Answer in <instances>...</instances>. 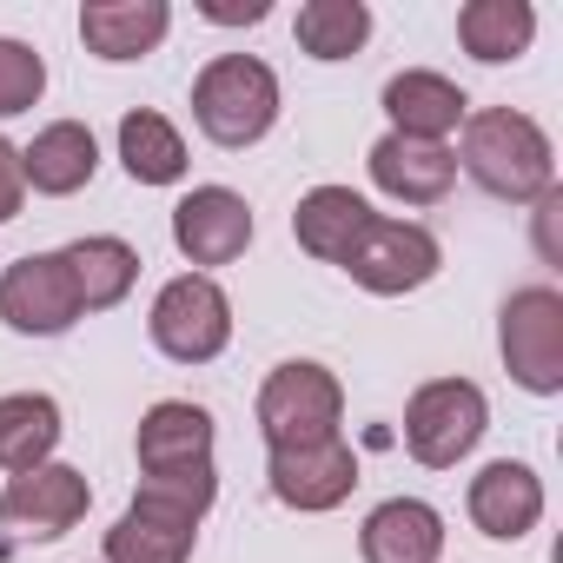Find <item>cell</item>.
<instances>
[{
	"instance_id": "cell-16",
	"label": "cell",
	"mask_w": 563,
	"mask_h": 563,
	"mask_svg": "<svg viewBox=\"0 0 563 563\" xmlns=\"http://www.w3.org/2000/svg\"><path fill=\"white\" fill-rule=\"evenodd\" d=\"M173 8L166 0H87L80 8V41L100 60H140L166 41Z\"/></svg>"
},
{
	"instance_id": "cell-15",
	"label": "cell",
	"mask_w": 563,
	"mask_h": 563,
	"mask_svg": "<svg viewBox=\"0 0 563 563\" xmlns=\"http://www.w3.org/2000/svg\"><path fill=\"white\" fill-rule=\"evenodd\" d=\"M537 517H543V484H537L530 464L497 457V464H484V471L471 477V523H477L484 537L517 543L523 530H537Z\"/></svg>"
},
{
	"instance_id": "cell-1",
	"label": "cell",
	"mask_w": 563,
	"mask_h": 563,
	"mask_svg": "<svg viewBox=\"0 0 563 563\" xmlns=\"http://www.w3.org/2000/svg\"><path fill=\"white\" fill-rule=\"evenodd\" d=\"M219 477L212 471H179V477H146L126 517L107 530V563H186L199 517L212 510Z\"/></svg>"
},
{
	"instance_id": "cell-5",
	"label": "cell",
	"mask_w": 563,
	"mask_h": 563,
	"mask_svg": "<svg viewBox=\"0 0 563 563\" xmlns=\"http://www.w3.org/2000/svg\"><path fill=\"white\" fill-rule=\"evenodd\" d=\"M146 325H153V345L173 365H212L225 352V339H232V306L206 272H179L173 286H159Z\"/></svg>"
},
{
	"instance_id": "cell-27",
	"label": "cell",
	"mask_w": 563,
	"mask_h": 563,
	"mask_svg": "<svg viewBox=\"0 0 563 563\" xmlns=\"http://www.w3.org/2000/svg\"><path fill=\"white\" fill-rule=\"evenodd\" d=\"M21 199H27V179H21V153L0 140V225H8L14 212H21Z\"/></svg>"
},
{
	"instance_id": "cell-6",
	"label": "cell",
	"mask_w": 563,
	"mask_h": 563,
	"mask_svg": "<svg viewBox=\"0 0 563 563\" xmlns=\"http://www.w3.org/2000/svg\"><path fill=\"white\" fill-rule=\"evenodd\" d=\"M497 345L523 391L556 398L563 391V292H550V286L510 292V306L497 319Z\"/></svg>"
},
{
	"instance_id": "cell-25",
	"label": "cell",
	"mask_w": 563,
	"mask_h": 563,
	"mask_svg": "<svg viewBox=\"0 0 563 563\" xmlns=\"http://www.w3.org/2000/svg\"><path fill=\"white\" fill-rule=\"evenodd\" d=\"M372 41V8L365 0H306L299 8V47L312 60H352Z\"/></svg>"
},
{
	"instance_id": "cell-4",
	"label": "cell",
	"mask_w": 563,
	"mask_h": 563,
	"mask_svg": "<svg viewBox=\"0 0 563 563\" xmlns=\"http://www.w3.org/2000/svg\"><path fill=\"white\" fill-rule=\"evenodd\" d=\"M339 418H345V391L325 365L312 358H292L278 365L265 385H258V431L272 451H299V444H325L339 438Z\"/></svg>"
},
{
	"instance_id": "cell-22",
	"label": "cell",
	"mask_w": 563,
	"mask_h": 563,
	"mask_svg": "<svg viewBox=\"0 0 563 563\" xmlns=\"http://www.w3.org/2000/svg\"><path fill=\"white\" fill-rule=\"evenodd\" d=\"M54 444H60V405L47 391H14L0 398V471H34V464H54Z\"/></svg>"
},
{
	"instance_id": "cell-13",
	"label": "cell",
	"mask_w": 563,
	"mask_h": 563,
	"mask_svg": "<svg viewBox=\"0 0 563 563\" xmlns=\"http://www.w3.org/2000/svg\"><path fill=\"white\" fill-rule=\"evenodd\" d=\"M179 471H212V411L166 398L140 418V477H179Z\"/></svg>"
},
{
	"instance_id": "cell-18",
	"label": "cell",
	"mask_w": 563,
	"mask_h": 563,
	"mask_svg": "<svg viewBox=\"0 0 563 563\" xmlns=\"http://www.w3.org/2000/svg\"><path fill=\"white\" fill-rule=\"evenodd\" d=\"M358 543H365V563H438L444 517L431 504H418V497H391V504H378L365 517Z\"/></svg>"
},
{
	"instance_id": "cell-9",
	"label": "cell",
	"mask_w": 563,
	"mask_h": 563,
	"mask_svg": "<svg viewBox=\"0 0 563 563\" xmlns=\"http://www.w3.org/2000/svg\"><path fill=\"white\" fill-rule=\"evenodd\" d=\"M0 319L27 339H60L74 319H80V299H74V278H67V258L60 252H27L0 272Z\"/></svg>"
},
{
	"instance_id": "cell-10",
	"label": "cell",
	"mask_w": 563,
	"mask_h": 563,
	"mask_svg": "<svg viewBox=\"0 0 563 563\" xmlns=\"http://www.w3.org/2000/svg\"><path fill=\"white\" fill-rule=\"evenodd\" d=\"M87 504H93V490H87V477L74 464H34V471L8 477V490H0V523L14 537L54 543L87 517Z\"/></svg>"
},
{
	"instance_id": "cell-17",
	"label": "cell",
	"mask_w": 563,
	"mask_h": 563,
	"mask_svg": "<svg viewBox=\"0 0 563 563\" xmlns=\"http://www.w3.org/2000/svg\"><path fill=\"white\" fill-rule=\"evenodd\" d=\"M385 113H391V133H405V140H438V146H444V133H457V126L471 120V100H464L444 74L411 67V74L385 80Z\"/></svg>"
},
{
	"instance_id": "cell-19",
	"label": "cell",
	"mask_w": 563,
	"mask_h": 563,
	"mask_svg": "<svg viewBox=\"0 0 563 563\" xmlns=\"http://www.w3.org/2000/svg\"><path fill=\"white\" fill-rule=\"evenodd\" d=\"M93 166H100V146H93V133H87L80 120H54V126H41L34 146L21 153V179H27L34 192H47V199L80 192V186L93 179Z\"/></svg>"
},
{
	"instance_id": "cell-20",
	"label": "cell",
	"mask_w": 563,
	"mask_h": 563,
	"mask_svg": "<svg viewBox=\"0 0 563 563\" xmlns=\"http://www.w3.org/2000/svg\"><path fill=\"white\" fill-rule=\"evenodd\" d=\"M67 278H74V299L80 312H113L126 292H133V278H140V252L113 232H93V239H74L67 252Z\"/></svg>"
},
{
	"instance_id": "cell-7",
	"label": "cell",
	"mask_w": 563,
	"mask_h": 563,
	"mask_svg": "<svg viewBox=\"0 0 563 563\" xmlns=\"http://www.w3.org/2000/svg\"><path fill=\"white\" fill-rule=\"evenodd\" d=\"M484 424H490V405H484V391L471 378H438L405 405V444L431 471H451L457 457H471Z\"/></svg>"
},
{
	"instance_id": "cell-24",
	"label": "cell",
	"mask_w": 563,
	"mask_h": 563,
	"mask_svg": "<svg viewBox=\"0 0 563 563\" xmlns=\"http://www.w3.org/2000/svg\"><path fill=\"white\" fill-rule=\"evenodd\" d=\"M120 159H126V173L140 186H173L186 173V140H179L173 120H159V113L140 107V113L120 120Z\"/></svg>"
},
{
	"instance_id": "cell-11",
	"label": "cell",
	"mask_w": 563,
	"mask_h": 563,
	"mask_svg": "<svg viewBox=\"0 0 563 563\" xmlns=\"http://www.w3.org/2000/svg\"><path fill=\"white\" fill-rule=\"evenodd\" d=\"M173 245L192 265H232L252 245V206L232 186H192L173 206Z\"/></svg>"
},
{
	"instance_id": "cell-3",
	"label": "cell",
	"mask_w": 563,
	"mask_h": 563,
	"mask_svg": "<svg viewBox=\"0 0 563 563\" xmlns=\"http://www.w3.org/2000/svg\"><path fill=\"white\" fill-rule=\"evenodd\" d=\"M192 120L212 146H252L272 133L278 120V80L265 60L252 54H219L199 80H192Z\"/></svg>"
},
{
	"instance_id": "cell-12",
	"label": "cell",
	"mask_w": 563,
	"mask_h": 563,
	"mask_svg": "<svg viewBox=\"0 0 563 563\" xmlns=\"http://www.w3.org/2000/svg\"><path fill=\"white\" fill-rule=\"evenodd\" d=\"M265 477H272V497L292 510H339L358 484V457L345 438H325V444H299V451H272Z\"/></svg>"
},
{
	"instance_id": "cell-14",
	"label": "cell",
	"mask_w": 563,
	"mask_h": 563,
	"mask_svg": "<svg viewBox=\"0 0 563 563\" xmlns=\"http://www.w3.org/2000/svg\"><path fill=\"white\" fill-rule=\"evenodd\" d=\"M457 179V153L438 146V140H405V133H385L372 146V186L405 199V206H438Z\"/></svg>"
},
{
	"instance_id": "cell-2",
	"label": "cell",
	"mask_w": 563,
	"mask_h": 563,
	"mask_svg": "<svg viewBox=\"0 0 563 563\" xmlns=\"http://www.w3.org/2000/svg\"><path fill=\"white\" fill-rule=\"evenodd\" d=\"M490 199H543L550 179H556V159H550V140L530 113H510V107H484L464 120V159H457Z\"/></svg>"
},
{
	"instance_id": "cell-28",
	"label": "cell",
	"mask_w": 563,
	"mask_h": 563,
	"mask_svg": "<svg viewBox=\"0 0 563 563\" xmlns=\"http://www.w3.org/2000/svg\"><path fill=\"white\" fill-rule=\"evenodd\" d=\"M206 21H219V27H252V21H265V0H245V8H239V0H206V8H199Z\"/></svg>"
},
{
	"instance_id": "cell-8",
	"label": "cell",
	"mask_w": 563,
	"mask_h": 563,
	"mask_svg": "<svg viewBox=\"0 0 563 563\" xmlns=\"http://www.w3.org/2000/svg\"><path fill=\"white\" fill-rule=\"evenodd\" d=\"M438 265H444L438 239H431L418 219H385V212H372V225H365L358 245L345 252V272L358 278L365 292H378V299H398V292L431 286Z\"/></svg>"
},
{
	"instance_id": "cell-21",
	"label": "cell",
	"mask_w": 563,
	"mask_h": 563,
	"mask_svg": "<svg viewBox=\"0 0 563 563\" xmlns=\"http://www.w3.org/2000/svg\"><path fill=\"white\" fill-rule=\"evenodd\" d=\"M365 225H372V206H365L352 186H312V192L299 199V212H292L299 245H306L312 258H325V265H345V252L358 245Z\"/></svg>"
},
{
	"instance_id": "cell-26",
	"label": "cell",
	"mask_w": 563,
	"mask_h": 563,
	"mask_svg": "<svg viewBox=\"0 0 563 563\" xmlns=\"http://www.w3.org/2000/svg\"><path fill=\"white\" fill-rule=\"evenodd\" d=\"M47 93V67L27 41H0V120L8 113H27L34 100Z\"/></svg>"
},
{
	"instance_id": "cell-23",
	"label": "cell",
	"mask_w": 563,
	"mask_h": 563,
	"mask_svg": "<svg viewBox=\"0 0 563 563\" xmlns=\"http://www.w3.org/2000/svg\"><path fill=\"white\" fill-rule=\"evenodd\" d=\"M457 41H464L471 60L504 67L537 41V14H530V0H471L457 14Z\"/></svg>"
}]
</instances>
